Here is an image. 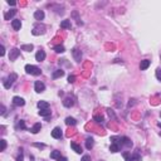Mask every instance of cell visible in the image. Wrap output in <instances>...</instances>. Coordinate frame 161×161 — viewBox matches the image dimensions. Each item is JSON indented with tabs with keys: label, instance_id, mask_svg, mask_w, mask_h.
<instances>
[{
	"label": "cell",
	"instance_id": "1",
	"mask_svg": "<svg viewBox=\"0 0 161 161\" xmlns=\"http://www.w3.org/2000/svg\"><path fill=\"white\" fill-rule=\"evenodd\" d=\"M24 69H25V72L28 74H33V76H40L42 74V70L38 67H35V65H32V64H27Z\"/></svg>",
	"mask_w": 161,
	"mask_h": 161
},
{
	"label": "cell",
	"instance_id": "2",
	"mask_svg": "<svg viewBox=\"0 0 161 161\" xmlns=\"http://www.w3.org/2000/svg\"><path fill=\"white\" fill-rule=\"evenodd\" d=\"M16 78H18V76L15 74V73H11L10 76L8 78H5L4 81H3V84H4V87L7 88V90H9L11 86H13V83H14L15 81H16Z\"/></svg>",
	"mask_w": 161,
	"mask_h": 161
},
{
	"label": "cell",
	"instance_id": "3",
	"mask_svg": "<svg viewBox=\"0 0 161 161\" xmlns=\"http://www.w3.org/2000/svg\"><path fill=\"white\" fill-rule=\"evenodd\" d=\"M62 136H63L62 128L61 127H54L53 131H52V137L56 139V140H59V139H62Z\"/></svg>",
	"mask_w": 161,
	"mask_h": 161
},
{
	"label": "cell",
	"instance_id": "4",
	"mask_svg": "<svg viewBox=\"0 0 161 161\" xmlns=\"http://www.w3.org/2000/svg\"><path fill=\"white\" fill-rule=\"evenodd\" d=\"M44 90H45V84L43 83V82L37 81L34 83V91L37 92V93H42V92H44Z\"/></svg>",
	"mask_w": 161,
	"mask_h": 161
},
{
	"label": "cell",
	"instance_id": "5",
	"mask_svg": "<svg viewBox=\"0 0 161 161\" xmlns=\"http://www.w3.org/2000/svg\"><path fill=\"white\" fill-rule=\"evenodd\" d=\"M19 56H20V50H19V49L18 48L11 49V50H10V54H9V59H10V62H14Z\"/></svg>",
	"mask_w": 161,
	"mask_h": 161
},
{
	"label": "cell",
	"instance_id": "6",
	"mask_svg": "<svg viewBox=\"0 0 161 161\" xmlns=\"http://www.w3.org/2000/svg\"><path fill=\"white\" fill-rule=\"evenodd\" d=\"M72 54L74 57V61L76 62H81V59H82V52L79 49H77V48L72 49Z\"/></svg>",
	"mask_w": 161,
	"mask_h": 161
},
{
	"label": "cell",
	"instance_id": "7",
	"mask_svg": "<svg viewBox=\"0 0 161 161\" xmlns=\"http://www.w3.org/2000/svg\"><path fill=\"white\" fill-rule=\"evenodd\" d=\"M13 103H14L15 106H18V107H21V106L25 105V101H24V98L15 96V97H13Z\"/></svg>",
	"mask_w": 161,
	"mask_h": 161
},
{
	"label": "cell",
	"instance_id": "8",
	"mask_svg": "<svg viewBox=\"0 0 161 161\" xmlns=\"http://www.w3.org/2000/svg\"><path fill=\"white\" fill-rule=\"evenodd\" d=\"M74 105V98L73 97H65L63 99V106L64 107H72V106Z\"/></svg>",
	"mask_w": 161,
	"mask_h": 161
},
{
	"label": "cell",
	"instance_id": "9",
	"mask_svg": "<svg viewBox=\"0 0 161 161\" xmlns=\"http://www.w3.org/2000/svg\"><path fill=\"white\" fill-rule=\"evenodd\" d=\"M35 59H37V62H43L45 59V52L44 50H38L37 54H35Z\"/></svg>",
	"mask_w": 161,
	"mask_h": 161
},
{
	"label": "cell",
	"instance_id": "10",
	"mask_svg": "<svg viewBox=\"0 0 161 161\" xmlns=\"http://www.w3.org/2000/svg\"><path fill=\"white\" fill-rule=\"evenodd\" d=\"M11 27H13L14 30H20V28H21L20 19H13V20H11Z\"/></svg>",
	"mask_w": 161,
	"mask_h": 161
},
{
	"label": "cell",
	"instance_id": "11",
	"mask_svg": "<svg viewBox=\"0 0 161 161\" xmlns=\"http://www.w3.org/2000/svg\"><path fill=\"white\" fill-rule=\"evenodd\" d=\"M15 14H16V10H15V9H11V10H9V11H7V13L4 14V19H5V20H10Z\"/></svg>",
	"mask_w": 161,
	"mask_h": 161
},
{
	"label": "cell",
	"instance_id": "12",
	"mask_svg": "<svg viewBox=\"0 0 161 161\" xmlns=\"http://www.w3.org/2000/svg\"><path fill=\"white\" fill-rule=\"evenodd\" d=\"M150 64H151V62H150L148 59H144V61H141L140 69H141V70H146L147 68L150 67Z\"/></svg>",
	"mask_w": 161,
	"mask_h": 161
},
{
	"label": "cell",
	"instance_id": "13",
	"mask_svg": "<svg viewBox=\"0 0 161 161\" xmlns=\"http://www.w3.org/2000/svg\"><path fill=\"white\" fill-rule=\"evenodd\" d=\"M34 18L35 20H43L44 19V11L43 10H37L34 13Z\"/></svg>",
	"mask_w": 161,
	"mask_h": 161
},
{
	"label": "cell",
	"instance_id": "14",
	"mask_svg": "<svg viewBox=\"0 0 161 161\" xmlns=\"http://www.w3.org/2000/svg\"><path fill=\"white\" fill-rule=\"evenodd\" d=\"M64 76V70L62 69H57L53 72V74H52V77H53V79H57V78H59V77H63Z\"/></svg>",
	"mask_w": 161,
	"mask_h": 161
},
{
	"label": "cell",
	"instance_id": "15",
	"mask_svg": "<svg viewBox=\"0 0 161 161\" xmlns=\"http://www.w3.org/2000/svg\"><path fill=\"white\" fill-rule=\"evenodd\" d=\"M93 145H94V140H93L92 137H88V139L86 140V148H87V150H91L92 147H93Z\"/></svg>",
	"mask_w": 161,
	"mask_h": 161
},
{
	"label": "cell",
	"instance_id": "16",
	"mask_svg": "<svg viewBox=\"0 0 161 161\" xmlns=\"http://www.w3.org/2000/svg\"><path fill=\"white\" fill-rule=\"evenodd\" d=\"M121 141H122V145H125V146H127V147L132 146V141L130 140L128 137H126V136L121 137Z\"/></svg>",
	"mask_w": 161,
	"mask_h": 161
},
{
	"label": "cell",
	"instance_id": "17",
	"mask_svg": "<svg viewBox=\"0 0 161 161\" xmlns=\"http://www.w3.org/2000/svg\"><path fill=\"white\" fill-rule=\"evenodd\" d=\"M38 107L40 110H47V108H49V103L47 101H39L38 102Z\"/></svg>",
	"mask_w": 161,
	"mask_h": 161
},
{
	"label": "cell",
	"instance_id": "18",
	"mask_svg": "<svg viewBox=\"0 0 161 161\" xmlns=\"http://www.w3.org/2000/svg\"><path fill=\"white\" fill-rule=\"evenodd\" d=\"M40 130H42V125L38 122V123H34V126L32 127V130H30V131H32V133H38Z\"/></svg>",
	"mask_w": 161,
	"mask_h": 161
},
{
	"label": "cell",
	"instance_id": "19",
	"mask_svg": "<svg viewBox=\"0 0 161 161\" xmlns=\"http://www.w3.org/2000/svg\"><path fill=\"white\" fill-rule=\"evenodd\" d=\"M70 147H72L77 154H81V152H82V147L79 146V145H77L76 142H70Z\"/></svg>",
	"mask_w": 161,
	"mask_h": 161
},
{
	"label": "cell",
	"instance_id": "20",
	"mask_svg": "<svg viewBox=\"0 0 161 161\" xmlns=\"http://www.w3.org/2000/svg\"><path fill=\"white\" fill-rule=\"evenodd\" d=\"M20 49L21 50H25V52H32L34 49V45L33 44H23Z\"/></svg>",
	"mask_w": 161,
	"mask_h": 161
},
{
	"label": "cell",
	"instance_id": "21",
	"mask_svg": "<svg viewBox=\"0 0 161 161\" xmlns=\"http://www.w3.org/2000/svg\"><path fill=\"white\" fill-rule=\"evenodd\" d=\"M38 113H39V116H42V117H48V116H50L52 111H50L49 108H47V110H40Z\"/></svg>",
	"mask_w": 161,
	"mask_h": 161
},
{
	"label": "cell",
	"instance_id": "22",
	"mask_svg": "<svg viewBox=\"0 0 161 161\" xmlns=\"http://www.w3.org/2000/svg\"><path fill=\"white\" fill-rule=\"evenodd\" d=\"M65 123H67L68 126H74V125L77 123V121L73 118V117H67V118H65Z\"/></svg>",
	"mask_w": 161,
	"mask_h": 161
},
{
	"label": "cell",
	"instance_id": "23",
	"mask_svg": "<svg viewBox=\"0 0 161 161\" xmlns=\"http://www.w3.org/2000/svg\"><path fill=\"white\" fill-rule=\"evenodd\" d=\"M110 151H111V152H117V151H120V145L118 144H111Z\"/></svg>",
	"mask_w": 161,
	"mask_h": 161
},
{
	"label": "cell",
	"instance_id": "24",
	"mask_svg": "<svg viewBox=\"0 0 161 161\" xmlns=\"http://www.w3.org/2000/svg\"><path fill=\"white\" fill-rule=\"evenodd\" d=\"M61 157V151H58V150H54L53 152H50V159H59Z\"/></svg>",
	"mask_w": 161,
	"mask_h": 161
},
{
	"label": "cell",
	"instance_id": "25",
	"mask_svg": "<svg viewBox=\"0 0 161 161\" xmlns=\"http://www.w3.org/2000/svg\"><path fill=\"white\" fill-rule=\"evenodd\" d=\"M61 28L70 29V20H63L62 23H61Z\"/></svg>",
	"mask_w": 161,
	"mask_h": 161
},
{
	"label": "cell",
	"instance_id": "26",
	"mask_svg": "<svg viewBox=\"0 0 161 161\" xmlns=\"http://www.w3.org/2000/svg\"><path fill=\"white\" fill-rule=\"evenodd\" d=\"M53 49L56 50L57 53H64V52H65V49H64L63 45H56Z\"/></svg>",
	"mask_w": 161,
	"mask_h": 161
},
{
	"label": "cell",
	"instance_id": "27",
	"mask_svg": "<svg viewBox=\"0 0 161 161\" xmlns=\"http://www.w3.org/2000/svg\"><path fill=\"white\" fill-rule=\"evenodd\" d=\"M131 161H141V157H140V155L137 154H133V155H131Z\"/></svg>",
	"mask_w": 161,
	"mask_h": 161
},
{
	"label": "cell",
	"instance_id": "28",
	"mask_svg": "<svg viewBox=\"0 0 161 161\" xmlns=\"http://www.w3.org/2000/svg\"><path fill=\"white\" fill-rule=\"evenodd\" d=\"M94 121H96L97 123H103V122H105L103 117H102V116H99V115H98V116H94Z\"/></svg>",
	"mask_w": 161,
	"mask_h": 161
},
{
	"label": "cell",
	"instance_id": "29",
	"mask_svg": "<svg viewBox=\"0 0 161 161\" xmlns=\"http://www.w3.org/2000/svg\"><path fill=\"white\" fill-rule=\"evenodd\" d=\"M18 127H19V128H21V130H27V126H25V122H24L23 120H20V121L18 122Z\"/></svg>",
	"mask_w": 161,
	"mask_h": 161
},
{
	"label": "cell",
	"instance_id": "30",
	"mask_svg": "<svg viewBox=\"0 0 161 161\" xmlns=\"http://www.w3.org/2000/svg\"><path fill=\"white\" fill-rule=\"evenodd\" d=\"M24 157H23V148H19V156L16 157V161H23Z\"/></svg>",
	"mask_w": 161,
	"mask_h": 161
},
{
	"label": "cell",
	"instance_id": "31",
	"mask_svg": "<svg viewBox=\"0 0 161 161\" xmlns=\"http://www.w3.org/2000/svg\"><path fill=\"white\" fill-rule=\"evenodd\" d=\"M0 142H1V151H5V148H7V141L4 140H0Z\"/></svg>",
	"mask_w": 161,
	"mask_h": 161
},
{
	"label": "cell",
	"instance_id": "32",
	"mask_svg": "<svg viewBox=\"0 0 161 161\" xmlns=\"http://www.w3.org/2000/svg\"><path fill=\"white\" fill-rule=\"evenodd\" d=\"M156 78H157L159 81H161V68H157V69H156Z\"/></svg>",
	"mask_w": 161,
	"mask_h": 161
},
{
	"label": "cell",
	"instance_id": "33",
	"mask_svg": "<svg viewBox=\"0 0 161 161\" xmlns=\"http://www.w3.org/2000/svg\"><path fill=\"white\" fill-rule=\"evenodd\" d=\"M123 157H125L126 161H131V155L128 154V152H123Z\"/></svg>",
	"mask_w": 161,
	"mask_h": 161
},
{
	"label": "cell",
	"instance_id": "34",
	"mask_svg": "<svg viewBox=\"0 0 161 161\" xmlns=\"http://www.w3.org/2000/svg\"><path fill=\"white\" fill-rule=\"evenodd\" d=\"M74 81H76V77H74V76H69V77H68V83H74Z\"/></svg>",
	"mask_w": 161,
	"mask_h": 161
},
{
	"label": "cell",
	"instance_id": "35",
	"mask_svg": "<svg viewBox=\"0 0 161 161\" xmlns=\"http://www.w3.org/2000/svg\"><path fill=\"white\" fill-rule=\"evenodd\" d=\"M81 161H91V156H90V155H84Z\"/></svg>",
	"mask_w": 161,
	"mask_h": 161
},
{
	"label": "cell",
	"instance_id": "36",
	"mask_svg": "<svg viewBox=\"0 0 161 161\" xmlns=\"http://www.w3.org/2000/svg\"><path fill=\"white\" fill-rule=\"evenodd\" d=\"M33 146L40 147V148H44V147H45V145H44V144H37V142H35V144H33Z\"/></svg>",
	"mask_w": 161,
	"mask_h": 161
},
{
	"label": "cell",
	"instance_id": "37",
	"mask_svg": "<svg viewBox=\"0 0 161 161\" xmlns=\"http://www.w3.org/2000/svg\"><path fill=\"white\" fill-rule=\"evenodd\" d=\"M4 54H5V47H4V45H1V53H0V56L4 57Z\"/></svg>",
	"mask_w": 161,
	"mask_h": 161
},
{
	"label": "cell",
	"instance_id": "38",
	"mask_svg": "<svg viewBox=\"0 0 161 161\" xmlns=\"http://www.w3.org/2000/svg\"><path fill=\"white\" fill-rule=\"evenodd\" d=\"M135 99H130V102H128V107H131V106L135 105V102H133Z\"/></svg>",
	"mask_w": 161,
	"mask_h": 161
},
{
	"label": "cell",
	"instance_id": "39",
	"mask_svg": "<svg viewBox=\"0 0 161 161\" xmlns=\"http://www.w3.org/2000/svg\"><path fill=\"white\" fill-rule=\"evenodd\" d=\"M1 115H5V106H1Z\"/></svg>",
	"mask_w": 161,
	"mask_h": 161
},
{
	"label": "cell",
	"instance_id": "40",
	"mask_svg": "<svg viewBox=\"0 0 161 161\" xmlns=\"http://www.w3.org/2000/svg\"><path fill=\"white\" fill-rule=\"evenodd\" d=\"M57 161H68V160H67V157H59Z\"/></svg>",
	"mask_w": 161,
	"mask_h": 161
},
{
	"label": "cell",
	"instance_id": "41",
	"mask_svg": "<svg viewBox=\"0 0 161 161\" xmlns=\"http://www.w3.org/2000/svg\"><path fill=\"white\" fill-rule=\"evenodd\" d=\"M8 4H9V5H15L16 3H15V1H10V0H8Z\"/></svg>",
	"mask_w": 161,
	"mask_h": 161
},
{
	"label": "cell",
	"instance_id": "42",
	"mask_svg": "<svg viewBox=\"0 0 161 161\" xmlns=\"http://www.w3.org/2000/svg\"><path fill=\"white\" fill-rule=\"evenodd\" d=\"M157 126H159V127H161V122H159V123H157Z\"/></svg>",
	"mask_w": 161,
	"mask_h": 161
},
{
	"label": "cell",
	"instance_id": "43",
	"mask_svg": "<svg viewBox=\"0 0 161 161\" xmlns=\"http://www.w3.org/2000/svg\"><path fill=\"white\" fill-rule=\"evenodd\" d=\"M160 136H161V133H160Z\"/></svg>",
	"mask_w": 161,
	"mask_h": 161
}]
</instances>
